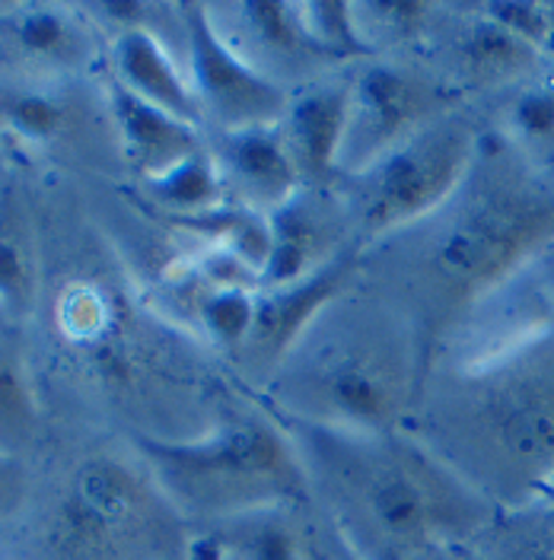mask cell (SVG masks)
Here are the masks:
<instances>
[{"instance_id":"6da1fadb","label":"cell","mask_w":554,"mask_h":560,"mask_svg":"<svg viewBox=\"0 0 554 560\" xmlns=\"http://www.w3.org/2000/svg\"><path fill=\"white\" fill-rule=\"evenodd\" d=\"M554 240V185L532 160L482 135L472 173L440 210L360 252V278L415 322L434 363L452 325Z\"/></svg>"},{"instance_id":"7a4b0ae2","label":"cell","mask_w":554,"mask_h":560,"mask_svg":"<svg viewBox=\"0 0 554 560\" xmlns=\"http://www.w3.org/2000/svg\"><path fill=\"white\" fill-rule=\"evenodd\" d=\"M284 427L307 465L312 497L354 560H415L440 545L485 535L500 516L408 430Z\"/></svg>"},{"instance_id":"3957f363","label":"cell","mask_w":554,"mask_h":560,"mask_svg":"<svg viewBox=\"0 0 554 560\" xmlns=\"http://www.w3.org/2000/svg\"><path fill=\"white\" fill-rule=\"evenodd\" d=\"M405 430L500 513L542 503L554 465V331L478 366L434 363Z\"/></svg>"},{"instance_id":"277c9868","label":"cell","mask_w":554,"mask_h":560,"mask_svg":"<svg viewBox=\"0 0 554 560\" xmlns=\"http://www.w3.org/2000/svg\"><path fill=\"white\" fill-rule=\"evenodd\" d=\"M427 370L415 322L360 278L315 315L255 395L284 423L392 433L408 427Z\"/></svg>"},{"instance_id":"5b68a950","label":"cell","mask_w":554,"mask_h":560,"mask_svg":"<svg viewBox=\"0 0 554 560\" xmlns=\"http://www.w3.org/2000/svg\"><path fill=\"white\" fill-rule=\"evenodd\" d=\"M135 450L182 520L217 525L272 506L312 503L300 450L265 408L227 411L185 440L135 433Z\"/></svg>"},{"instance_id":"8992f818","label":"cell","mask_w":554,"mask_h":560,"mask_svg":"<svg viewBox=\"0 0 554 560\" xmlns=\"http://www.w3.org/2000/svg\"><path fill=\"white\" fill-rule=\"evenodd\" d=\"M482 135L455 108L402 140L367 173L338 178L332 188L345 205L354 245L363 252L443 208L472 173Z\"/></svg>"},{"instance_id":"52a82bcc","label":"cell","mask_w":554,"mask_h":560,"mask_svg":"<svg viewBox=\"0 0 554 560\" xmlns=\"http://www.w3.org/2000/svg\"><path fill=\"white\" fill-rule=\"evenodd\" d=\"M160 510L173 506L150 471L96 455L70 475L45 523V548L55 560H128L143 532L160 528Z\"/></svg>"},{"instance_id":"ba28073f","label":"cell","mask_w":554,"mask_h":560,"mask_svg":"<svg viewBox=\"0 0 554 560\" xmlns=\"http://www.w3.org/2000/svg\"><path fill=\"white\" fill-rule=\"evenodd\" d=\"M459 93L427 61L377 55L350 65V105L338 178L367 173L402 140L459 108Z\"/></svg>"},{"instance_id":"9c48e42d","label":"cell","mask_w":554,"mask_h":560,"mask_svg":"<svg viewBox=\"0 0 554 560\" xmlns=\"http://www.w3.org/2000/svg\"><path fill=\"white\" fill-rule=\"evenodd\" d=\"M175 16L185 38V73L201 105L205 128L243 131L277 125L287 108L290 90L245 65L217 35L208 16V3H178Z\"/></svg>"},{"instance_id":"30bf717a","label":"cell","mask_w":554,"mask_h":560,"mask_svg":"<svg viewBox=\"0 0 554 560\" xmlns=\"http://www.w3.org/2000/svg\"><path fill=\"white\" fill-rule=\"evenodd\" d=\"M424 45L434 48L430 68L459 96L522 86L545 65V58L532 45H526L500 23H494L482 10V3L452 7V10L437 7L434 26Z\"/></svg>"},{"instance_id":"8fae6325","label":"cell","mask_w":554,"mask_h":560,"mask_svg":"<svg viewBox=\"0 0 554 560\" xmlns=\"http://www.w3.org/2000/svg\"><path fill=\"white\" fill-rule=\"evenodd\" d=\"M360 280V252L350 248L315 275L277 287H262L255 293V315L243 348L230 357L236 376L255 392L272 380L277 363L300 341V335L315 322L332 300H338Z\"/></svg>"},{"instance_id":"7c38bea8","label":"cell","mask_w":554,"mask_h":560,"mask_svg":"<svg viewBox=\"0 0 554 560\" xmlns=\"http://www.w3.org/2000/svg\"><path fill=\"white\" fill-rule=\"evenodd\" d=\"M208 16L217 35L243 58L245 65L297 90L315 77L342 70L307 33L300 3L287 0H236V3H208Z\"/></svg>"},{"instance_id":"4fadbf2b","label":"cell","mask_w":554,"mask_h":560,"mask_svg":"<svg viewBox=\"0 0 554 560\" xmlns=\"http://www.w3.org/2000/svg\"><path fill=\"white\" fill-rule=\"evenodd\" d=\"M272 255L262 287L310 278L354 245L345 205L335 188H303L272 217ZM360 252V248H357Z\"/></svg>"},{"instance_id":"5bb4252c","label":"cell","mask_w":554,"mask_h":560,"mask_svg":"<svg viewBox=\"0 0 554 560\" xmlns=\"http://www.w3.org/2000/svg\"><path fill=\"white\" fill-rule=\"evenodd\" d=\"M347 105H350V68L332 70L290 90L287 108L277 121V135L307 188H332L338 182Z\"/></svg>"},{"instance_id":"9a60e30c","label":"cell","mask_w":554,"mask_h":560,"mask_svg":"<svg viewBox=\"0 0 554 560\" xmlns=\"http://www.w3.org/2000/svg\"><path fill=\"white\" fill-rule=\"evenodd\" d=\"M217 170L223 175L227 198L233 205L258 210L272 217L307 185L297 173L284 140L272 128H243V131H213L208 140Z\"/></svg>"},{"instance_id":"2e32d148","label":"cell","mask_w":554,"mask_h":560,"mask_svg":"<svg viewBox=\"0 0 554 560\" xmlns=\"http://www.w3.org/2000/svg\"><path fill=\"white\" fill-rule=\"evenodd\" d=\"M0 38L23 65L45 73H70L93 58V23L86 20V10L65 3L3 7Z\"/></svg>"},{"instance_id":"e0dca14e","label":"cell","mask_w":554,"mask_h":560,"mask_svg":"<svg viewBox=\"0 0 554 560\" xmlns=\"http://www.w3.org/2000/svg\"><path fill=\"white\" fill-rule=\"evenodd\" d=\"M227 560H342L310 503L272 506L227 523L208 525Z\"/></svg>"},{"instance_id":"ac0fdd59","label":"cell","mask_w":554,"mask_h":560,"mask_svg":"<svg viewBox=\"0 0 554 560\" xmlns=\"http://www.w3.org/2000/svg\"><path fill=\"white\" fill-rule=\"evenodd\" d=\"M108 112L118 128L122 153L140 173V178H157L195 150L205 147V131L175 118L157 105L143 103L122 83H108Z\"/></svg>"},{"instance_id":"d6986e66","label":"cell","mask_w":554,"mask_h":560,"mask_svg":"<svg viewBox=\"0 0 554 560\" xmlns=\"http://www.w3.org/2000/svg\"><path fill=\"white\" fill-rule=\"evenodd\" d=\"M112 61H115V83H122L143 103L157 105L205 131L201 105L195 100L188 73L175 65L170 48L153 30H128L115 35Z\"/></svg>"},{"instance_id":"ffe728a7","label":"cell","mask_w":554,"mask_h":560,"mask_svg":"<svg viewBox=\"0 0 554 560\" xmlns=\"http://www.w3.org/2000/svg\"><path fill=\"white\" fill-rule=\"evenodd\" d=\"M10 178H0V313L30 315L38 296V265L26 210Z\"/></svg>"},{"instance_id":"44dd1931","label":"cell","mask_w":554,"mask_h":560,"mask_svg":"<svg viewBox=\"0 0 554 560\" xmlns=\"http://www.w3.org/2000/svg\"><path fill=\"white\" fill-rule=\"evenodd\" d=\"M42 430V405L23 341L0 331V455L20 458Z\"/></svg>"},{"instance_id":"7402d4cb","label":"cell","mask_w":554,"mask_h":560,"mask_svg":"<svg viewBox=\"0 0 554 560\" xmlns=\"http://www.w3.org/2000/svg\"><path fill=\"white\" fill-rule=\"evenodd\" d=\"M192 268V265H188ZM185 287V306L195 315V328L198 335L220 350L223 357H233L243 348L245 335L252 328V315H255V293L258 290H223V287H210L205 280L192 275L178 280Z\"/></svg>"},{"instance_id":"603a6c76","label":"cell","mask_w":554,"mask_h":560,"mask_svg":"<svg viewBox=\"0 0 554 560\" xmlns=\"http://www.w3.org/2000/svg\"><path fill=\"white\" fill-rule=\"evenodd\" d=\"M147 195L170 210V220H188V217H201L208 210L227 205V185L223 175L217 170V160L210 153L208 140L201 150H195L192 156H185L182 163H175L173 170H166L157 178H147Z\"/></svg>"},{"instance_id":"cb8c5ba5","label":"cell","mask_w":554,"mask_h":560,"mask_svg":"<svg viewBox=\"0 0 554 560\" xmlns=\"http://www.w3.org/2000/svg\"><path fill=\"white\" fill-rule=\"evenodd\" d=\"M437 7L415 3V0H377V3H354V20L360 42L367 51L392 55L395 48H408L417 42H427L434 26Z\"/></svg>"},{"instance_id":"d4e9b609","label":"cell","mask_w":554,"mask_h":560,"mask_svg":"<svg viewBox=\"0 0 554 560\" xmlns=\"http://www.w3.org/2000/svg\"><path fill=\"white\" fill-rule=\"evenodd\" d=\"M300 16L310 38L342 68H350L357 61L373 58L367 45L360 42L357 20H354V3L342 0H307L300 3Z\"/></svg>"},{"instance_id":"484cf974","label":"cell","mask_w":554,"mask_h":560,"mask_svg":"<svg viewBox=\"0 0 554 560\" xmlns=\"http://www.w3.org/2000/svg\"><path fill=\"white\" fill-rule=\"evenodd\" d=\"M504 140H510L522 156L554 147V83H522L520 93L504 112Z\"/></svg>"},{"instance_id":"4316f807","label":"cell","mask_w":554,"mask_h":560,"mask_svg":"<svg viewBox=\"0 0 554 560\" xmlns=\"http://www.w3.org/2000/svg\"><path fill=\"white\" fill-rule=\"evenodd\" d=\"M3 118L23 138L48 140L65 131L68 108H65V100L45 90H26V93H13L10 100H3Z\"/></svg>"},{"instance_id":"83f0119b","label":"cell","mask_w":554,"mask_h":560,"mask_svg":"<svg viewBox=\"0 0 554 560\" xmlns=\"http://www.w3.org/2000/svg\"><path fill=\"white\" fill-rule=\"evenodd\" d=\"M504 516L517 523L507 538L504 560H554V503H549V510L542 513L535 503L529 510L504 513Z\"/></svg>"},{"instance_id":"f1b7e54d","label":"cell","mask_w":554,"mask_h":560,"mask_svg":"<svg viewBox=\"0 0 554 560\" xmlns=\"http://www.w3.org/2000/svg\"><path fill=\"white\" fill-rule=\"evenodd\" d=\"M30 497V471L20 458L0 455V523L13 520Z\"/></svg>"},{"instance_id":"f546056e","label":"cell","mask_w":554,"mask_h":560,"mask_svg":"<svg viewBox=\"0 0 554 560\" xmlns=\"http://www.w3.org/2000/svg\"><path fill=\"white\" fill-rule=\"evenodd\" d=\"M529 271H532V278L539 283V290H542V296H545V303L552 310L554 322V240L529 261Z\"/></svg>"},{"instance_id":"4dcf8cb0","label":"cell","mask_w":554,"mask_h":560,"mask_svg":"<svg viewBox=\"0 0 554 560\" xmlns=\"http://www.w3.org/2000/svg\"><path fill=\"white\" fill-rule=\"evenodd\" d=\"M185 560H227V558H223V551H220L217 538H213L210 532H201V535L188 538V545H185Z\"/></svg>"},{"instance_id":"1f68e13d","label":"cell","mask_w":554,"mask_h":560,"mask_svg":"<svg viewBox=\"0 0 554 560\" xmlns=\"http://www.w3.org/2000/svg\"><path fill=\"white\" fill-rule=\"evenodd\" d=\"M545 500L554 503V465H552V475H549V481H545Z\"/></svg>"}]
</instances>
